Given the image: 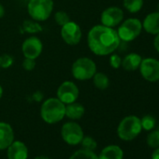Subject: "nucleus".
Instances as JSON below:
<instances>
[{"label": "nucleus", "instance_id": "obj_36", "mask_svg": "<svg viewBox=\"0 0 159 159\" xmlns=\"http://www.w3.org/2000/svg\"><path fill=\"white\" fill-rule=\"evenodd\" d=\"M158 130H159V129H158Z\"/></svg>", "mask_w": 159, "mask_h": 159}, {"label": "nucleus", "instance_id": "obj_18", "mask_svg": "<svg viewBox=\"0 0 159 159\" xmlns=\"http://www.w3.org/2000/svg\"><path fill=\"white\" fill-rule=\"evenodd\" d=\"M123 157L124 152L119 146L109 145L101 151L98 159H123Z\"/></svg>", "mask_w": 159, "mask_h": 159}, {"label": "nucleus", "instance_id": "obj_4", "mask_svg": "<svg viewBox=\"0 0 159 159\" xmlns=\"http://www.w3.org/2000/svg\"><path fill=\"white\" fill-rule=\"evenodd\" d=\"M71 72L72 76L78 81H87L96 74L97 65L91 58L81 57L73 63Z\"/></svg>", "mask_w": 159, "mask_h": 159}, {"label": "nucleus", "instance_id": "obj_1", "mask_svg": "<svg viewBox=\"0 0 159 159\" xmlns=\"http://www.w3.org/2000/svg\"><path fill=\"white\" fill-rule=\"evenodd\" d=\"M121 39L117 31L105 25H96L88 33L87 43L89 49L97 55L104 56L117 50Z\"/></svg>", "mask_w": 159, "mask_h": 159}, {"label": "nucleus", "instance_id": "obj_15", "mask_svg": "<svg viewBox=\"0 0 159 159\" xmlns=\"http://www.w3.org/2000/svg\"><path fill=\"white\" fill-rule=\"evenodd\" d=\"M142 28L151 35L159 34V12L149 13L143 20Z\"/></svg>", "mask_w": 159, "mask_h": 159}, {"label": "nucleus", "instance_id": "obj_31", "mask_svg": "<svg viewBox=\"0 0 159 159\" xmlns=\"http://www.w3.org/2000/svg\"><path fill=\"white\" fill-rule=\"evenodd\" d=\"M152 159H159V147L155 148V150L152 153Z\"/></svg>", "mask_w": 159, "mask_h": 159}, {"label": "nucleus", "instance_id": "obj_10", "mask_svg": "<svg viewBox=\"0 0 159 159\" xmlns=\"http://www.w3.org/2000/svg\"><path fill=\"white\" fill-rule=\"evenodd\" d=\"M78 98L79 88L73 82L66 81L57 89V98L64 104L73 103Z\"/></svg>", "mask_w": 159, "mask_h": 159}, {"label": "nucleus", "instance_id": "obj_22", "mask_svg": "<svg viewBox=\"0 0 159 159\" xmlns=\"http://www.w3.org/2000/svg\"><path fill=\"white\" fill-rule=\"evenodd\" d=\"M23 27L24 29L30 34H34V33H38L42 31V26L39 24V22L37 21H31V20H26L24 22L23 24Z\"/></svg>", "mask_w": 159, "mask_h": 159}, {"label": "nucleus", "instance_id": "obj_5", "mask_svg": "<svg viewBox=\"0 0 159 159\" xmlns=\"http://www.w3.org/2000/svg\"><path fill=\"white\" fill-rule=\"evenodd\" d=\"M52 10V0H30L27 5L29 15L37 22L46 21L51 16Z\"/></svg>", "mask_w": 159, "mask_h": 159}, {"label": "nucleus", "instance_id": "obj_14", "mask_svg": "<svg viewBox=\"0 0 159 159\" xmlns=\"http://www.w3.org/2000/svg\"><path fill=\"white\" fill-rule=\"evenodd\" d=\"M14 140V132L11 125L0 122V150L7 149Z\"/></svg>", "mask_w": 159, "mask_h": 159}, {"label": "nucleus", "instance_id": "obj_32", "mask_svg": "<svg viewBox=\"0 0 159 159\" xmlns=\"http://www.w3.org/2000/svg\"><path fill=\"white\" fill-rule=\"evenodd\" d=\"M4 15H5V9L1 4H0V18L4 17Z\"/></svg>", "mask_w": 159, "mask_h": 159}, {"label": "nucleus", "instance_id": "obj_12", "mask_svg": "<svg viewBox=\"0 0 159 159\" xmlns=\"http://www.w3.org/2000/svg\"><path fill=\"white\" fill-rule=\"evenodd\" d=\"M22 51L25 58L36 60L42 52V42L37 37L28 38L24 41Z\"/></svg>", "mask_w": 159, "mask_h": 159}, {"label": "nucleus", "instance_id": "obj_19", "mask_svg": "<svg viewBox=\"0 0 159 159\" xmlns=\"http://www.w3.org/2000/svg\"><path fill=\"white\" fill-rule=\"evenodd\" d=\"M93 79L95 86L99 90H105L110 85V80L108 76L103 72H96Z\"/></svg>", "mask_w": 159, "mask_h": 159}, {"label": "nucleus", "instance_id": "obj_8", "mask_svg": "<svg viewBox=\"0 0 159 159\" xmlns=\"http://www.w3.org/2000/svg\"><path fill=\"white\" fill-rule=\"evenodd\" d=\"M61 135L63 139L69 145H76L81 143L84 139V131L77 123L68 122L62 126Z\"/></svg>", "mask_w": 159, "mask_h": 159}, {"label": "nucleus", "instance_id": "obj_7", "mask_svg": "<svg viewBox=\"0 0 159 159\" xmlns=\"http://www.w3.org/2000/svg\"><path fill=\"white\" fill-rule=\"evenodd\" d=\"M139 71L144 80L150 83L159 81V61L157 59L148 57L141 60Z\"/></svg>", "mask_w": 159, "mask_h": 159}, {"label": "nucleus", "instance_id": "obj_23", "mask_svg": "<svg viewBox=\"0 0 159 159\" xmlns=\"http://www.w3.org/2000/svg\"><path fill=\"white\" fill-rule=\"evenodd\" d=\"M147 144L152 148L159 147V130H153L147 136Z\"/></svg>", "mask_w": 159, "mask_h": 159}, {"label": "nucleus", "instance_id": "obj_35", "mask_svg": "<svg viewBox=\"0 0 159 159\" xmlns=\"http://www.w3.org/2000/svg\"><path fill=\"white\" fill-rule=\"evenodd\" d=\"M157 11L159 12V3H158V5H157Z\"/></svg>", "mask_w": 159, "mask_h": 159}, {"label": "nucleus", "instance_id": "obj_20", "mask_svg": "<svg viewBox=\"0 0 159 159\" xmlns=\"http://www.w3.org/2000/svg\"><path fill=\"white\" fill-rule=\"evenodd\" d=\"M124 7L130 13H137L143 7V0H124Z\"/></svg>", "mask_w": 159, "mask_h": 159}, {"label": "nucleus", "instance_id": "obj_25", "mask_svg": "<svg viewBox=\"0 0 159 159\" xmlns=\"http://www.w3.org/2000/svg\"><path fill=\"white\" fill-rule=\"evenodd\" d=\"M54 20L56 22V24L60 26L65 25L66 24H67L70 21V18L68 16V14L65 11H57L54 14Z\"/></svg>", "mask_w": 159, "mask_h": 159}, {"label": "nucleus", "instance_id": "obj_33", "mask_svg": "<svg viewBox=\"0 0 159 159\" xmlns=\"http://www.w3.org/2000/svg\"><path fill=\"white\" fill-rule=\"evenodd\" d=\"M2 96H3V88L1 87V85H0V99H1Z\"/></svg>", "mask_w": 159, "mask_h": 159}, {"label": "nucleus", "instance_id": "obj_17", "mask_svg": "<svg viewBox=\"0 0 159 159\" xmlns=\"http://www.w3.org/2000/svg\"><path fill=\"white\" fill-rule=\"evenodd\" d=\"M84 107L81 103H77L76 101L66 106V114L65 116L68 117L71 120H79L84 114Z\"/></svg>", "mask_w": 159, "mask_h": 159}, {"label": "nucleus", "instance_id": "obj_2", "mask_svg": "<svg viewBox=\"0 0 159 159\" xmlns=\"http://www.w3.org/2000/svg\"><path fill=\"white\" fill-rule=\"evenodd\" d=\"M40 114L44 122L48 124H56L65 117L66 104L57 98H48L41 106Z\"/></svg>", "mask_w": 159, "mask_h": 159}, {"label": "nucleus", "instance_id": "obj_24", "mask_svg": "<svg viewBox=\"0 0 159 159\" xmlns=\"http://www.w3.org/2000/svg\"><path fill=\"white\" fill-rule=\"evenodd\" d=\"M140 124H141V127L144 130L150 131L153 129L155 125V119L151 115H145L140 119Z\"/></svg>", "mask_w": 159, "mask_h": 159}, {"label": "nucleus", "instance_id": "obj_9", "mask_svg": "<svg viewBox=\"0 0 159 159\" xmlns=\"http://www.w3.org/2000/svg\"><path fill=\"white\" fill-rule=\"evenodd\" d=\"M61 36L66 44L74 46L80 43V41L82 39L83 33L81 27L79 26L78 24L69 21L67 24L62 26Z\"/></svg>", "mask_w": 159, "mask_h": 159}, {"label": "nucleus", "instance_id": "obj_27", "mask_svg": "<svg viewBox=\"0 0 159 159\" xmlns=\"http://www.w3.org/2000/svg\"><path fill=\"white\" fill-rule=\"evenodd\" d=\"M13 64V58L10 54H2L0 55V67L9 68Z\"/></svg>", "mask_w": 159, "mask_h": 159}, {"label": "nucleus", "instance_id": "obj_26", "mask_svg": "<svg viewBox=\"0 0 159 159\" xmlns=\"http://www.w3.org/2000/svg\"><path fill=\"white\" fill-rule=\"evenodd\" d=\"M81 143H82V146L84 147V149H85V150L94 151L97 148V141L91 137H84Z\"/></svg>", "mask_w": 159, "mask_h": 159}, {"label": "nucleus", "instance_id": "obj_13", "mask_svg": "<svg viewBox=\"0 0 159 159\" xmlns=\"http://www.w3.org/2000/svg\"><path fill=\"white\" fill-rule=\"evenodd\" d=\"M7 149L9 159H27L28 157V149L22 141L13 140V142Z\"/></svg>", "mask_w": 159, "mask_h": 159}, {"label": "nucleus", "instance_id": "obj_6", "mask_svg": "<svg viewBox=\"0 0 159 159\" xmlns=\"http://www.w3.org/2000/svg\"><path fill=\"white\" fill-rule=\"evenodd\" d=\"M142 29V23L139 19L129 18L121 24L117 34L122 41L130 42L140 35Z\"/></svg>", "mask_w": 159, "mask_h": 159}, {"label": "nucleus", "instance_id": "obj_16", "mask_svg": "<svg viewBox=\"0 0 159 159\" xmlns=\"http://www.w3.org/2000/svg\"><path fill=\"white\" fill-rule=\"evenodd\" d=\"M142 57L136 53V52H131L124 59H122V66L125 70L127 71H135L139 67V65L141 63Z\"/></svg>", "mask_w": 159, "mask_h": 159}, {"label": "nucleus", "instance_id": "obj_34", "mask_svg": "<svg viewBox=\"0 0 159 159\" xmlns=\"http://www.w3.org/2000/svg\"><path fill=\"white\" fill-rule=\"evenodd\" d=\"M35 159H50V158H48V157H46V156H38V157H36Z\"/></svg>", "mask_w": 159, "mask_h": 159}, {"label": "nucleus", "instance_id": "obj_28", "mask_svg": "<svg viewBox=\"0 0 159 159\" xmlns=\"http://www.w3.org/2000/svg\"><path fill=\"white\" fill-rule=\"evenodd\" d=\"M110 65L112 68H119L120 66H122V58L120 55L116 54V53H113L111 55L110 57Z\"/></svg>", "mask_w": 159, "mask_h": 159}, {"label": "nucleus", "instance_id": "obj_11", "mask_svg": "<svg viewBox=\"0 0 159 159\" xmlns=\"http://www.w3.org/2000/svg\"><path fill=\"white\" fill-rule=\"evenodd\" d=\"M124 19V11L118 7H110L101 13L100 21L102 25L111 27L119 25Z\"/></svg>", "mask_w": 159, "mask_h": 159}, {"label": "nucleus", "instance_id": "obj_3", "mask_svg": "<svg viewBox=\"0 0 159 159\" xmlns=\"http://www.w3.org/2000/svg\"><path fill=\"white\" fill-rule=\"evenodd\" d=\"M141 129L140 119L135 115H129L120 122L117 128V134L121 139L130 141L139 135Z\"/></svg>", "mask_w": 159, "mask_h": 159}, {"label": "nucleus", "instance_id": "obj_21", "mask_svg": "<svg viewBox=\"0 0 159 159\" xmlns=\"http://www.w3.org/2000/svg\"><path fill=\"white\" fill-rule=\"evenodd\" d=\"M69 159H98V156L94 152V151L82 149L75 152Z\"/></svg>", "mask_w": 159, "mask_h": 159}, {"label": "nucleus", "instance_id": "obj_29", "mask_svg": "<svg viewBox=\"0 0 159 159\" xmlns=\"http://www.w3.org/2000/svg\"><path fill=\"white\" fill-rule=\"evenodd\" d=\"M23 67L27 70V71H31L35 68L36 66V61L35 59H30V58H25L23 62Z\"/></svg>", "mask_w": 159, "mask_h": 159}, {"label": "nucleus", "instance_id": "obj_30", "mask_svg": "<svg viewBox=\"0 0 159 159\" xmlns=\"http://www.w3.org/2000/svg\"><path fill=\"white\" fill-rule=\"evenodd\" d=\"M153 46H154V49L156 50V52L159 53V34L155 35V38L153 39Z\"/></svg>", "mask_w": 159, "mask_h": 159}]
</instances>
